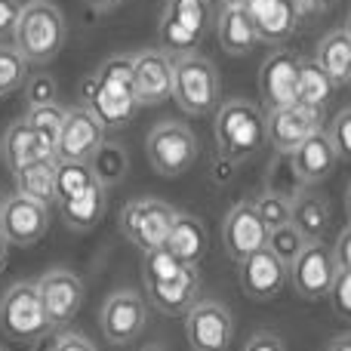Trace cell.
<instances>
[{
	"label": "cell",
	"instance_id": "cell-7",
	"mask_svg": "<svg viewBox=\"0 0 351 351\" xmlns=\"http://www.w3.org/2000/svg\"><path fill=\"white\" fill-rule=\"evenodd\" d=\"M148 164L160 176H182L197 160V136L179 121H164L148 133Z\"/></svg>",
	"mask_w": 351,
	"mask_h": 351
},
{
	"label": "cell",
	"instance_id": "cell-31",
	"mask_svg": "<svg viewBox=\"0 0 351 351\" xmlns=\"http://www.w3.org/2000/svg\"><path fill=\"white\" fill-rule=\"evenodd\" d=\"M90 170H93V176H96V182H102L105 188L123 182V176H127V170H130L127 148L117 145V142H105V145L90 158Z\"/></svg>",
	"mask_w": 351,
	"mask_h": 351
},
{
	"label": "cell",
	"instance_id": "cell-27",
	"mask_svg": "<svg viewBox=\"0 0 351 351\" xmlns=\"http://www.w3.org/2000/svg\"><path fill=\"white\" fill-rule=\"evenodd\" d=\"M105 206H108V191H105L102 182H93V185L86 188V191H80L77 197L59 204V210H62V219H65V225L71 231H90L102 222Z\"/></svg>",
	"mask_w": 351,
	"mask_h": 351
},
{
	"label": "cell",
	"instance_id": "cell-37",
	"mask_svg": "<svg viewBox=\"0 0 351 351\" xmlns=\"http://www.w3.org/2000/svg\"><path fill=\"white\" fill-rule=\"evenodd\" d=\"M182 268H185V262L176 259L167 247L154 250V253H145V259H142V287L173 278V274H179Z\"/></svg>",
	"mask_w": 351,
	"mask_h": 351
},
{
	"label": "cell",
	"instance_id": "cell-45",
	"mask_svg": "<svg viewBox=\"0 0 351 351\" xmlns=\"http://www.w3.org/2000/svg\"><path fill=\"white\" fill-rule=\"evenodd\" d=\"M86 3H90L96 12H108V10H114V6H121L123 0H86Z\"/></svg>",
	"mask_w": 351,
	"mask_h": 351
},
{
	"label": "cell",
	"instance_id": "cell-10",
	"mask_svg": "<svg viewBox=\"0 0 351 351\" xmlns=\"http://www.w3.org/2000/svg\"><path fill=\"white\" fill-rule=\"evenodd\" d=\"M336 256L333 247L324 241H315L302 250L296 262L290 265V287L296 290V296L302 299H330V290H333V280H336Z\"/></svg>",
	"mask_w": 351,
	"mask_h": 351
},
{
	"label": "cell",
	"instance_id": "cell-51",
	"mask_svg": "<svg viewBox=\"0 0 351 351\" xmlns=\"http://www.w3.org/2000/svg\"><path fill=\"white\" fill-rule=\"evenodd\" d=\"M142 351H167L164 346H148V348H142Z\"/></svg>",
	"mask_w": 351,
	"mask_h": 351
},
{
	"label": "cell",
	"instance_id": "cell-4",
	"mask_svg": "<svg viewBox=\"0 0 351 351\" xmlns=\"http://www.w3.org/2000/svg\"><path fill=\"white\" fill-rule=\"evenodd\" d=\"M0 330L16 342H40L53 330L37 280H16L0 296Z\"/></svg>",
	"mask_w": 351,
	"mask_h": 351
},
{
	"label": "cell",
	"instance_id": "cell-6",
	"mask_svg": "<svg viewBox=\"0 0 351 351\" xmlns=\"http://www.w3.org/2000/svg\"><path fill=\"white\" fill-rule=\"evenodd\" d=\"M176 216H179V210L170 206L167 200L139 197L123 206L117 225H121V234L127 237L136 250L154 253V250L167 247V237H170V231H173Z\"/></svg>",
	"mask_w": 351,
	"mask_h": 351
},
{
	"label": "cell",
	"instance_id": "cell-1",
	"mask_svg": "<svg viewBox=\"0 0 351 351\" xmlns=\"http://www.w3.org/2000/svg\"><path fill=\"white\" fill-rule=\"evenodd\" d=\"M84 105L105 123L108 130H121L139 114V96L133 84V56L121 53L111 56L99 65L93 77L84 80L80 86Z\"/></svg>",
	"mask_w": 351,
	"mask_h": 351
},
{
	"label": "cell",
	"instance_id": "cell-47",
	"mask_svg": "<svg viewBox=\"0 0 351 351\" xmlns=\"http://www.w3.org/2000/svg\"><path fill=\"white\" fill-rule=\"evenodd\" d=\"M330 351H351V333H346V336H339V339L330 346Z\"/></svg>",
	"mask_w": 351,
	"mask_h": 351
},
{
	"label": "cell",
	"instance_id": "cell-32",
	"mask_svg": "<svg viewBox=\"0 0 351 351\" xmlns=\"http://www.w3.org/2000/svg\"><path fill=\"white\" fill-rule=\"evenodd\" d=\"M93 182H96V176H93L86 160H59L56 164V204L77 197Z\"/></svg>",
	"mask_w": 351,
	"mask_h": 351
},
{
	"label": "cell",
	"instance_id": "cell-5",
	"mask_svg": "<svg viewBox=\"0 0 351 351\" xmlns=\"http://www.w3.org/2000/svg\"><path fill=\"white\" fill-rule=\"evenodd\" d=\"M173 99L179 108L191 117L213 114L219 102V71L210 59L197 53L176 56V74H173Z\"/></svg>",
	"mask_w": 351,
	"mask_h": 351
},
{
	"label": "cell",
	"instance_id": "cell-42",
	"mask_svg": "<svg viewBox=\"0 0 351 351\" xmlns=\"http://www.w3.org/2000/svg\"><path fill=\"white\" fill-rule=\"evenodd\" d=\"M243 351H287V346L280 342L278 333H268V330H262V333H253L247 339V346Z\"/></svg>",
	"mask_w": 351,
	"mask_h": 351
},
{
	"label": "cell",
	"instance_id": "cell-48",
	"mask_svg": "<svg viewBox=\"0 0 351 351\" xmlns=\"http://www.w3.org/2000/svg\"><path fill=\"white\" fill-rule=\"evenodd\" d=\"M311 3H315V6H317V10H327V6H333V3H336V0H311Z\"/></svg>",
	"mask_w": 351,
	"mask_h": 351
},
{
	"label": "cell",
	"instance_id": "cell-54",
	"mask_svg": "<svg viewBox=\"0 0 351 351\" xmlns=\"http://www.w3.org/2000/svg\"><path fill=\"white\" fill-rule=\"evenodd\" d=\"M0 158H3V142H0Z\"/></svg>",
	"mask_w": 351,
	"mask_h": 351
},
{
	"label": "cell",
	"instance_id": "cell-43",
	"mask_svg": "<svg viewBox=\"0 0 351 351\" xmlns=\"http://www.w3.org/2000/svg\"><path fill=\"white\" fill-rule=\"evenodd\" d=\"M19 12H22V3H19V0H0V37L16 31Z\"/></svg>",
	"mask_w": 351,
	"mask_h": 351
},
{
	"label": "cell",
	"instance_id": "cell-17",
	"mask_svg": "<svg viewBox=\"0 0 351 351\" xmlns=\"http://www.w3.org/2000/svg\"><path fill=\"white\" fill-rule=\"evenodd\" d=\"M105 123L86 105L65 111V127L59 136V160H86L105 145Z\"/></svg>",
	"mask_w": 351,
	"mask_h": 351
},
{
	"label": "cell",
	"instance_id": "cell-12",
	"mask_svg": "<svg viewBox=\"0 0 351 351\" xmlns=\"http://www.w3.org/2000/svg\"><path fill=\"white\" fill-rule=\"evenodd\" d=\"M268 145L278 154L290 158L302 142H308L315 133L324 130V111L308 108V105H290V108H274L265 114Z\"/></svg>",
	"mask_w": 351,
	"mask_h": 351
},
{
	"label": "cell",
	"instance_id": "cell-40",
	"mask_svg": "<svg viewBox=\"0 0 351 351\" xmlns=\"http://www.w3.org/2000/svg\"><path fill=\"white\" fill-rule=\"evenodd\" d=\"M330 139L336 145L339 160H351V108H342L330 123Z\"/></svg>",
	"mask_w": 351,
	"mask_h": 351
},
{
	"label": "cell",
	"instance_id": "cell-38",
	"mask_svg": "<svg viewBox=\"0 0 351 351\" xmlns=\"http://www.w3.org/2000/svg\"><path fill=\"white\" fill-rule=\"evenodd\" d=\"M56 96H59V84H56L53 74H34L31 80H25V102H28V108L53 105Z\"/></svg>",
	"mask_w": 351,
	"mask_h": 351
},
{
	"label": "cell",
	"instance_id": "cell-18",
	"mask_svg": "<svg viewBox=\"0 0 351 351\" xmlns=\"http://www.w3.org/2000/svg\"><path fill=\"white\" fill-rule=\"evenodd\" d=\"M176 59L167 49H142L133 53V84L142 105H160L173 96Z\"/></svg>",
	"mask_w": 351,
	"mask_h": 351
},
{
	"label": "cell",
	"instance_id": "cell-22",
	"mask_svg": "<svg viewBox=\"0 0 351 351\" xmlns=\"http://www.w3.org/2000/svg\"><path fill=\"white\" fill-rule=\"evenodd\" d=\"M336 160H339L336 145H333V139H330V133H324V130L311 136L308 142H302V145L290 154V164H293V170H296L302 185L324 182L336 170Z\"/></svg>",
	"mask_w": 351,
	"mask_h": 351
},
{
	"label": "cell",
	"instance_id": "cell-2",
	"mask_svg": "<svg viewBox=\"0 0 351 351\" xmlns=\"http://www.w3.org/2000/svg\"><path fill=\"white\" fill-rule=\"evenodd\" d=\"M213 136H216V148L225 160L243 164L253 154H259V148L268 142L265 114L259 105L247 102V99H231L222 108H216Z\"/></svg>",
	"mask_w": 351,
	"mask_h": 351
},
{
	"label": "cell",
	"instance_id": "cell-25",
	"mask_svg": "<svg viewBox=\"0 0 351 351\" xmlns=\"http://www.w3.org/2000/svg\"><path fill=\"white\" fill-rule=\"evenodd\" d=\"M167 250L185 265H200V259L210 250V237H206L204 222L197 216H191V213H179L170 237H167Z\"/></svg>",
	"mask_w": 351,
	"mask_h": 351
},
{
	"label": "cell",
	"instance_id": "cell-44",
	"mask_svg": "<svg viewBox=\"0 0 351 351\" xmlns=\"http://www.w3.org/2000/svg\"><path fill=\"white\" fill-rule=\"evenodd\" d=\"M333 256H336V265L339 268H351V225L336 237V247H333Z\"/></svg>",
	"mask_w": 351,
	"mask_h": 351
},
{
	"label": "cell",
	"instance_id": "cell-23",
	"mask_svg": "<svg viewBox=\"0 0 351 351\" xmlns=\"http://www.w3.org/2000/svg\"><path fill=\"white\" fill-rule=\"evenodd\" d=\"M3 158L10 170H19V167L37 164V160H59V152L37 130H31L28 121H16L3 136Z\"/></svg>",
	"mask_w": 351,
	"mask_h": 351
},
{
	"label": "cell",
	"instance_id": "cell-19",
	"mask_svg": "<svg viewBox=\"0 0 351 351\" xmlns=\"http://www.w3.org/2000/svg\"><path fill=\"white\" fill-rule=\"evenodd\" d=\"M145 296L148 302L154 305L158 311L170 317H185L194 305L200 302V271L197 265H185L179 274L167 280H158V284H145Z\"/></svg>",
	"mask_w": 351,
	"mask_h": 351
},
{
	"label": "cell",
	"instance_id": "cell-11",
	"mask_svg": "<svg viewBox=\"0 0 351 351\" xmlns=\"http://www.w3.org/2000/svg\"><path fill=\"white\" fill-rule=\"evenodd\" d=\"M185 336L191 351H228L234 342V317L228 305L204 299L185 315Z\"/></svg>",
	"mask_w": 351,
	"mask_h": 351
},
{
	"label": "cell",
	"instance_id": "cell-35",
	"mask_svg": "<svg viewBox=\"0 0 351 351\" xmlns=\"http://www.w3.org/2000/svg\"><path fill=\"white\" fill-rule=\"evenodd\" d=\"M308 247V241H305V234L296 228V225H280V228L268 231V250H271L274 256H278L284 265H293V262L302 256V250Z\"/></svg>",
	"mask_w": 351,
	"mask_h": 351
},
{
	"label": "cell",
	"instance_id": "cell-49",
	"mask_svg": "<svg viewBox=\"0 0 351 351\" xmlns=\"http://www.w3.org/2000/svg\"><path fill=\"white\" fill-rule=\"evenodd\" d=\"M346 213H348V225H351V185H348V194H346Z\"/></svg>",
	"mask_w": 351,
	"mask_h": 351
},
{
	"label": "cell",
	"instance_id": "cell-28",
	"mask_svg": "<svg viewBox=\"0 0 351 351\" xmlns=\"http://www.w3.org/2000/svg\"><path fill=\"white\" fill-rule=\"evenodd\" d=\"M315 62L330 74L336 86L351 84V37L346 34V28L324 34V40L317 43Z\"/></svg>",
	"mask_w": 351,
	"mask_h": 351
},
{
	"label": "cell",
	"instance_id": "cell-41",
	"mask_svg": "<svg viewBox=\"0 0 351 351\" xmlns=\"http://www.w3.org/2000/svg\"><path fill=\"white\" fill-rule=\"evenodd\" d=\"M49 351H99L84 333H62L49 342Z\"/></svg>",
	"mask_w": 351,
	"mask_h": 351
},
{
	"label": "cell",
	"instance_id": "cell-53",
	"mask_svg": "<svg viewBox=\"0 0 351 351\" xmlns=\"http://www.w3.org/2000/svg\"><path fill=\"white\" fill-rule=\"evenodd\" d=\"M3 200H6V197H3V194H0V210H3Z\"/></svg>",
	"mask_w": 351,
	"mask_h": 351
},
{
	"label": "cell",
	"instance_id": "cell-52",
	"mask_svg": "<svg viewBox=\"0 0 351 351\" xmlns=\"http://www.w3.org/2000/svg\"><path fill=\"white\" fill-rule=\"evenodd\" d=\"M346 34L351 37V12H348V22H346Z\"/></svg>",
	"mask_w": 351,
	"mask_h": 351
},
{
	"label": "cell",
	"instance_id": "cell-29",
	"mask_svg": "<svg viewBox=\"0 0 351 351\" xmlns=\"http://www.w3.org/2000/svg\"><path fill=\"white\" fill-rule=\"evenodd\" d=\"M56 164H59V160H37V164L12 170L16 194L40 200V204H47V206L56 204Z\"/></svg>",
	"mask_w": 351,
	"mask_h": 351
},
{
	"label": "cell",
	"instance_id": "cell-20",
	"mask_svg": "<svg viewBox=\"0 0 351 351\" xmlns=\"http://www.w3.org/2000/svg\"><path fill=\"white\" fill-rule=\"evenodd\" d=\"M299 65H302V59H296L290 53H274L271 59H265V65L259 71V90L268 111L296 105Z\"/></svg>",
	"mask_w": 351,
	"mask_h": 351
},
{
	"label": "cell",
	"instance_id": "cell-8",
	"mask_svg": "<svg viewBox=\"0 0 351 351\" xmlns=\"http://www.w3.org/2000/svg\"><path fill=\"white\" fill-rule=\"evenodd\" d=\"M210 28V3L206 0H167L160 19V40L173 53H194Z\"/></svg>",
	"mask_w": 351,
	"mask_h": 351
},
{
	"label": "cell",
	"instance_id": "cell-9",
	"mask_svg": "<svg viewBox=\"0 0 351 351\" xmlns=\"http://www.w3.org/2000/svg\"><path fill=\"white\" fill-rule=\"evenodd\" d=\"M99 327L111 346H130L148 327V299L136 290H117L99 311Z\"/></svg>",
	"mask_w": 351,
	"mask_h": 351
},
{
	"label": "cell",
	"instance_id": "cell-46",
	"mask_svg": "<svg viewBox=\"0 0 351 351\" xmlns=\"http://www.w3.org/2000/svg\"><path fill=\"white\" fill-rule=\"evenodd\" d=\"M6 256H10V241H6V234L0 231V271L6 268Z\"/></svg>",
	"mask_w": 351,
	"mask_h": 351
},
{
	"label": "cell",
	"instance_id": "cell-34",
	"mask_svg": "<svg viewBox=\"0 0 351 351\" xmlns=\"http://www.w3.org/2000/svg\"><path fill=\"white\" fill-rule=\"evenodd\" d=\"M25 121H28L31 130H37V133H40L49 145H56V152H59V136H62V127H65V108H59V102L28 108Z\"/></svg>",
	"mask_w": 351,
	"mask_h": 351
},
{
	"label": "cell",
	"instance_id": "cell-15",
	"mask_svg": "<svg viewBox=\"0 0 351 351\" xmlns=\"http://www.w3.org/2000/svg\"><path fill=\"white\" fill-rule=\"evenodd\" d=\"M37 290H40L43 308H47V317L53 324V330L68 327V324L77 317L80 305L86 299L84 280L77 278L68 268H49L40 280H37Z\"/></svg>",
	"mask_w": 351,
	"mask_h": 351
},
{
	"label": "cell",
	"instance_id": "cell-55",
	"mask_svg": "<svg viewBox=\"0 0 351 351\" xmlns=\"http://www.w3.org/2000/svg\"><path fill=\"white\" fill-rule=\"evenodd\" d=\"M0 351H3V348H0Z\"/></svg>",
	"mask_w": 351,
	"mask_h": 351
},
{
	"label": "cell",
	"instance_id": "cell-16",
	"mask_svg": "<svg viewBox=\"0 0 351 351\" xmlns=\"http://www.w3.org/2000/svg\"><path fill=\"white\" fill-rule=\"evenodd\" d=\"M49 228V206L25 194H10L0 210V231L10 247H34Z\"/></svg>",
	"mask_w": 351,
	"mask_h": 351
},
{
	"label": "cell",
	"instance_id": "cell-24",
	"mask_svg": "<svg viewBox=\"0 0 351 351\" xmlns=\"http://www.w3.org/2000/svg\"><path fill=\"white\" fill-rule=\"evenodd\" d=\"M216 37L228 56H247L259 47V31L247 6H222V12L216 16Z\"/></svg>",
	"mask_w": 351,
	"mask_h": 351
},
{
	"label": "cell",
	"instance_id": "cell-30",
	"mask_svg": "<svg viewBox=\"0 0 351 351\" xmlns=\"http://www.w3.org/2000/svg\"><path fill=\"white\" fill-rule=\"evenodd\" d=\"M336 93V84L330 80V74L324 71L317 62L305 59L299 65V86H296V102L299 105H308V108H317L324 111L330 105Z\"/></svg>",
	"mask_w": 351,
	"mask_h": 351
},
{
	"label": "cell",
	"instance_id": "cell-26",
	"mask_svg": "<svg viewBox=\"0 0 351 351\" xmlns=\"http://www.w3.org/2000/svg\"><path fill=\"white\" fill-rule=\"evenodd\" d=\"M293 225L302 231L308 243L324 241L330 225H333V219H330V204L324 200V194L299 188V191L293 194Z\"/></svg>",
	"mask_w": 351,
	"mask_h": 351
},
{
	"label": "cell",
	"instance_id": "cell-21",
	"mask_svg": "<svg viewBox=\"0 0 351 351\" xmlns=\"http://www.w3.org/2000/svg\"><path fill=\"white\" fill-rule=\"evenodd\" d=\"M247 12L253 19L259 40L265 43H280L296 31L299 25V3L296 0H250Z\"/></svg>",
	"mask_w": 351,
	"mask_h": 351
},
{
	"label": "cell",
	"instance_id": "cell-13",
	"mask_svg": "<svg viewBox=\"0 0 351 351\" xmlns=\"http://www.w3.org/2000/svg\"><path fill=\"white\" fill-rule=\"evenodd\" d=\"M222 247L234 265L268 247V228L262 222V216L256 213L253 200H241L228 210V216L222 222Z\"/></svg>",
	"mask_w": 351,
	"mask_h": 351
},
{
	"label": "cell",
	"instance_id": "cell-3",
	"mask_svg": "<svg viewBox=\"0 0 351 351\" xmlns=\"http://www.w3.org/2000/svg\"><path fill=\"white\" fill-rule=\"evenodd\" d=\"M16 49L34 65H47L62 53L68 40V25L53 0H28L22 3L16 22Z\"/></svg>",
	"mask_w": 351,
	"mask_h": 351
},
{
	"label": "cell",
	"instance_id": "cell-36",
	"mask_svg": "<svg viewBox=\"0 0 351 351\" xmlns=\"http://www.w3.org/2000/svg\"><path fill=\"white\" fill-rule=\"evenodd\" d=\"M28 80V59L16 47H0V96L19 90Z\"/></svg>",
	"mask_w": 351,
	"mask_h": 351
},
{
	"label": "cell",
	"instance_id": "cell-14",
	"mask_svg": "<svg viewBox=\"0 0 351 351\" xmlns=\"http://www.w3.org/2000/svg\"><path fill=\"white\" fill-rule=\"evenodd\" d=\"M237 284H241L243 296L253 299V302H271L290 284V265H284L265 247L259 253L247 256L243 262H237Z\"/></svg>",
	"mask_w": 351,
	"mask_h": 351
},
{
	"label": "cell",
	"instance_id": "cell-39",
	"mask_svg": "<svg viewBox=\"0 0 351 351\" xmlns=\"http://www.w3.org/2000/svg\"><path fill=\"white\" fill-rule=\"evenodd\" d=\"M330 302H333L336 315L351 321V268H339V271H336L333 290H330Z\"/></svg>",
	"mask_w": 351,
	"mask_h": 351
},
{
	"label": "cell",
	"instance_id": "cell-33",
	"mask_svg": "<svg viewBox=\"0 0 351 351\" xmlns=\"http://www.w3.org/2000/svg\"><path fill=\"white\" fill-rule=\"evenodd\" d=\"M253 204H256V213L262 216V222H265L268 231L293 222V197L290 194H280V191H271V188H268V191H262Z\"/></svg>",
	"mask_w": 351,
	"mask_h": 351
},
{
	"label": "cell",
	"instance_id": "cell-50",
	"mask_svg": "<svg viewBox=\"0 0 351 351\" xmlns=\"http://www.w3.org/2000/svg\"><path fill=\"white\" fill-rule=\"evenodd\" d=\"M222 3H225V6H247L250 0H222Z\"/></svg>",
	"mask_w": 351,
	"mask_h": 351
}]
</instances>
